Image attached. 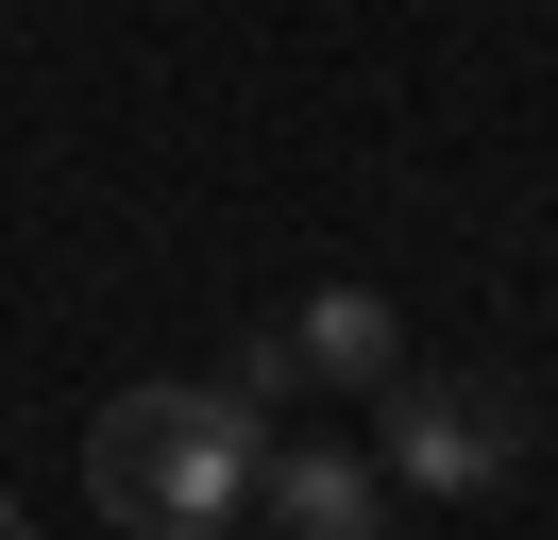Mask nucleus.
<instances>
[{
	"label": "nucleus",
	"mask_w": 558,
	"mask_h": 540,
	"mask_svg": "<svg viewBox=\"0 0 558 540\" xmlns=\"http://www.w3.org/2000/svg\"><path fill=\"white\" fill-rule=\"evenodd\" d=\"M254 472H271V422H254L238 389H119L102 422H85V490H102V524H136V540L238 524Z\"/></svg>",
	"instance_id": "f257e3e1"
},
{
	"label": "nucleus",
	"mask_w": 558,
	"mask_h": 540,
	"mask_svg": "<svg viewBox=\"0 0 558 540\" xmlns=\"http://www.w3.org/2000/svg\"><path fill=\"white\" fill-rule=\"evenodd\" d=\"M373 439H389V472H407V490L474 506V490H508L524 405H508V389H474V371H389V389H373Z\"/></svg>",
	"instance_id": "f03ea898"
},
{
	"label": "nucleus",
	"mask_w": 558,
	"mask_h": 540,
	"mask_svg": "<svg viewBox=\"0 0 558 540\" xmlns=\"http://www.w3.org/2000/svg\"><path fill=\"white\" fill-rule=\"evenodd\" d=\"M254 506H271V540H389L373 456H339V439H288V456L254 472Z\"/></svg>",
	"instance_id": "7ed1b4c3"
},
{
	"label": "nucleus",
	"mask_w": 558,
	"mask_h": 540,
	"mask_svg": "<svg viewBox=\"0 0 558 540\" xmlns=\"http://www.w3.org/2000/svg\"><path fill=\"white\" fill-rule=\"evenodd\" d=\"M288 355H305V371H339V389H389V371H407V321H389L373 287H322L305 321H288Z\"/></svg>",
	"instance_id": "20e7f679"
},
{
	"label": "nucleus",
	"mask_w": 558,
	"mask_h": 540,
	"mask_svg": "<svg viewBox=\"0 0 558 540\" xmlns=\"http://www.w3.org/2000/svg\"><path fill=\"white\" fill-rule=\"evenodd\" d=\"M0 540H35V524H17V490H0Z\"/></svg>",
	"instance_id": "39448f33"
}]
</instances>
